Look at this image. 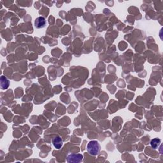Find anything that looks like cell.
<instances>
[{
	"instance_id": "3957f363",
	"label": "cell",
	"mask_w": 163,
	"mask_h": 163,
	"mask_svg": "<svg viewBox=\"0 0 163 163\" xmlns=\"http://www.w3.org/2000/svg\"><path fill=\"white\" fill-rule=\"evenodd\" d=\"M46 20L43 17H39L35 21V26L37 29H42L46 26Z\"/></svg>"
},
{
	"instance_id": "277c9868",
	"label": "cell",
	"mask_w": 163,
	"mask_h": 163,
	"mask_svg": "<svg viewBox=\"0 0 163 163\" xmlns=\"http://www.w3.org/2000/svg\"><path fill=\"white\" fill-rule=\"evenodd\" d=\"M52 142L54 147L57 149H60L63 145V141L59 136H55L52 138Z\"/></svg>"
},
{
	"instance_id": "7a4b0ae2",
	"label": "cell",
	"mask_w": 163,
	"mask_h": 163,
	"mask_svg": "<svg viewBox=\"0 0 163 163\" xmlns=\"http://www.w3.org/2000/svg\"><path fill=\"white\" fill-rule=\"evenodd\" d=\"M83 155L80 154H71L67 157V162L69 163H78L83 161Z\"/></svg>"
},
{
	"instance_id": "8992f818",
	"label": "cell",
	"mask_w": 163,
	"mask_h": 163,
	"mask_svg": "<svg viewBox=\"0 0 163 163\" xmlns=\"http://www.w3.org/2000/svg\"><path fill=\"white\" fill-rule=\"evenodd\" d=\"M160 143H161V139L159 138H154L153 139H152L150 142V145L152 146V147L154 149L158 148Z\"/></svg>"
},
{
	"instance_id": "6da1fadb",
	"label": "cell",
	"mask_w": 163,
	"mask_h": 163,
	"mask_svg": "<svg viewBox=\"0 0 163 163\" xmlns=\"http://www.w3.org/2000/svg\"><path fill=\"white\" fill-rule=\"evenodd\" d=\"M88 153L92 156H96L99 154L101 150V146L98 141L92 140L89 142L87 146Z\"/></svg>"
},
{
	"instance_id": "5b68a950",
	"label": "cell",
	"mask_w": 163,
	"mask_h": 163,
	"mask_svg": "<svg viewBox=\"0 0 163 163\" xmlns=\"http://www.w3.org/2000/svg\"><path fill=\"white\" fill-rule=\"evenodd\" d=\"M9 80L5 77L2 76L1 78H0V86H1V89L2 90L7 89L9 87Z\"/></svg>"
}]
</instances>
